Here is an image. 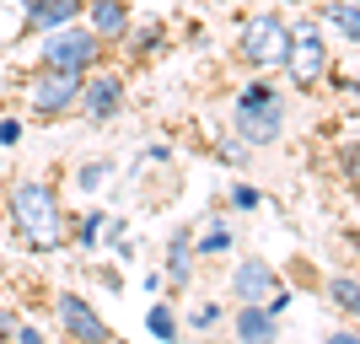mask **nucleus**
Here are the masks:
<instances>
[{
	"label": "nucleus",
	"mask_w": 360,
	"mask_h": 344,
	"mask_svg": "<svg viewBox=\"0 0 360 344\" xmlns=\"http://www.w3.org/2000/svg\"><path fill=\"white\" fill-rule=\"evenodd\" d=\"M6 215H11V226H16V237H22L27 253H60L70 242L65 205L44 178H16L11 194H6Z\"/></svg>",
	"instance_id": "f257e3e1"
},
{
	"label": "nucleus",
	"mask_w": 360,
	"mask_h": 344,
	"mask_svg": "<svg viewBox=\"0 0 360 344\" xmlns=\"http://www.w3.org/2000/svg\"><path fill=\"white\" fill-rule=\"evenodd\" d=\"M231 129H237L242 146H274L280 129H285V97L269 81H248L237 91V108H231Z\"/></svg>",
	"instance_id": "f03ea898"
},
{
	"label": "nucleus",
	"mask_w": 360,
	"mask_h": 344,
	"mask_svg": "<svg viewBox=\"0 0 360 344\" xmlns=\"http://www.w3.org/2000/svg\"><path fill=\"white\" fill-rule=\"evenodd\" d=\"M38 60H44V70H70V75H91L97 70V60H103V38L91 27H54L44 32V44H38Z\"/></svg>",
	"instance_id": "7ed1b4c3"
},
{
	"label": "nucleus",
	"mask_w": 360,
	"mask_h": 344,
	"mask_svg": "<svg viewBox=\"0 0 360 344\" xmlns=\"http://www.w3.org/2000/svg\"><path fill=\"white\" fill-rule=\"evenodd\" d=\"M285 49H290V22L280 11H258L242 22L237 32V54L253 70H274V65H285Z\"/></svg>",
	"instance_id": "20e7f679"
},
{
	"label": "nucleus",
	"mask_w": 360,
	"mask_h": 344,
	"mask_svg": "<svg viewBox=\"0 0 360 344\" xmlns=\"http://www.w3.org/2000/svg\"><path fill=\"white\" fill-rule=\"evenodd\" d=\"M285 75H290V87H307V91H312L317 81L328 75V44H323V27H317V22H301V27H290Z\"/></svg>",
	"instance_id": "39448f33"
},
{
	"label": "nucleus",
	"mask_w": 360,
	"mask_h": 344,
	"mask_svg": "<svg viewBox=\"0 0 360 344\" xmlns=\"http://www.w3.org/2000/svg\"><path fill=\"white\" fill-rule=\"evenodd\" d=\"M81 81L86 75H70V70H38L27 81V108L38 119H65L81 108Z\"/></svg>",
	"instance_id": "423d86ee"
},
{
	"label": "nucleus",
	"mask_w": 360,
	"mask_h": 344,
	"mask_svg": "<svg viewBox=\"0 0 360 344\" xmlns=\"http://www.w3.org/2000/svg\"><path fill=\"white\" fill-rule=\"evenodd\" d=\"M54 317H60V329L70 344H113V333H108V323L97 317V307H91L86 296H75V291H65L60 301H54Z\"/></svg>",
	"instance_id": "0eeeda50"
},
{
	"label": "nucleus",
	"mask_w": 360,
	"mask_h": 344,
	"mask_svg": "<svg viewBox=\"0 0 360 344\" xmlns=\"http://www.w3.org/2000/svg\"><path fill=\"white\" fill-rule=\"evenodd\" d=\"M274 291H280V274H274L269 258H237L231 264V296L242 307H264Z\"/></svg>",
	"instance_id": "6e6552de"
},
{
	"label": "nucleus",
	"mask_w": 360,
	"mask_h": 344,
	"mask_svg": "<svg viewBox=\"0 0 360 344\" xmlns=\"http://www.w3.org/2000/svg\"><path fill=\"white\" fill-rule=\"evenodd\" d=\"M124 108V75H86L81 81V113L91 124H108Z\"/></svg>",
	"instance_id": "1a4fd4ad"
},
{
	"label": "nucleus",
	"mask_w": 360,
	"mask_h": 344,
	"mask_svg": "<svg viewBox=\"0 0 360 344\" xmlns=\"http://www.w3.org/2000/svg\"><path fill=\"white\" fill-rule=\"evenodd\" d=\"M86 0H22V27L27 32H54V27H70L81 16Z\"/></svg>",
	"instance_id": "9d476101"
},
{
	"label": "nucleus",
	"mask_w": 360,
	"mask_h": 344,
	"mask_svg": "<svg viewBox=\"0 0 360 344\" xmlns=\"http://www.w3.org/2000/svg\"><path fill=\"white\" fill-rule=\"evenodd\" d=\"M81 11H86V27L97 32L103 44H119V38H129V6H124V0H86Z\"/></svg>",
	"instance_id": "9b49d317"
},
{
	"label": "nucleus",
	"mask_w": 360,
	"mask_h": 344,
	"mask_svg": "<svg viewBox=\"0 0 360 344\" xmlns=\"http://www.w3.org/2000/svg\"><path fill=\"white\" fill-rule=\"evenodd\" d=\"M237 344H280V317L269 307H237Z\"/></svg>",
	"instance_id": "f8f14e48"
},
{
	"label": "nucleus",
	"mask_w": 360,
	"mask_h": 344,
	"mask_svg": "<svg viewBox=\"0 0 360 344\" xmlns=\"http://www.w3.org/2000/svg\"><path fill=\"white\" fill-rule=\"evenodd\" d=\"M188 274H194V231H188V226H178V231H172V242H167V274L162 280L167 285H188Z\"/></svg>",
	"instance_id": "ddd939ff"
},
{
	"label": "nucleus",
	"mask_w": 360,
	"mask_h": 344,
	"mask_svg": "<svg viewBox=\"0 0 360 344\" xmlns=\"http://www.w3.org/2000/svg\"><path fill=\"white\" fill-rule=\"evenodd\" d=\"M323 22L345 32V44L360 49V0H328V6H323Z\"/></svg>",
	"instance_id": "4468645a"
},
{
	"label": "nucleus",
	"mask_w": 360,
	"mask_h": 344,
	"mask_svg": "<svg viewBox=\"0 0 360 344\" xmlns=\"http://www.w3.org/2000/svg\"><path fill=\"white\" fill-rule=\"evenodd\" d=\"M328 301H333L345 317H355V323H360V280H349V274H333V280H328Z\"/></svg>",
	"instance_id": "2eb2a0df"
},
{
	"label": "nucleus",
	"mask_w": 360,
	"mask_h": 344,
	"mask_svg": "<svg viewBox=\"0 0 360 344\" xmlns=\"http://www.w3.org/2000/svg\"><path fill=\"white\" fill-rule=\"evenodd\" d=\"M103 226H108V215H103V210H86V215H81V221L70 226V237L81 242L86 253H97V248H103Z\"/></svg>",
	"instance_id": "dca6fc26"
},
{
	"label": "nucleus",
	"mask_w": 360,
	"mask_h": 344,
	"mask_svg": "<svg viewBox=\"0 0 360 344\" xmlns=\"http://www.w3.org/2000/svg\"><path fill=\"white\" fill-rule=\"evenodd\" d=\"M146 329L156 333L162 344L178 339V317H172V307H162V301H150V312H146Z\"/></svg>",
	"instance_id": "f3484780"
},
{
	"label": "nucleus",
	"mask_w": 360,
	"mask_h": 344,
	"mask_svg": "<svg viewBox=\"0 0 360 344\" xmlns=\"http://www.w3.org/2000/svg\"><path fill=\"white\" fill-rule=\"evenodd\" d=\"M226 248H231V231H226V226H210V231L194 242V258H215V253H226Z\"/></svg>",
	"instance_id": "a211bd4d"
},
{
	"label": "nucleus",
	"mask_w": 360,
	"mask_h": 344,
	"mask_svg": "<svg viewBox=\"0 0 360 344\" xmlns=\"http://www.w3.org/2000/svg\"><path fill=\"white\" fill-rule=\"evenodd\" d=\"M108 172H113V167H108V162H86V167H81V172H75V189H86V194H97Z\"/></svg>",
	"instance_id": "6ab92c4d"
},
{
	"label": "nucleus",
	"mask_w": 360,
	"mask_h": 344,
	"mask_svg": "<svg viewBox=\"0 0 360 344\" xmlns=\"http://www.w3.org/2000/svg\"><path fill=\"white\" fill-rule=\"evenodd\" d=\"M215 323H221V301H205V307H194V312H188V329H215Z\"/></svg>",
	"instance_id": "aec40b11"
},
{
	"label": "nucleus",
	"mask_w": 360,
	"mask_h": 344,
	"mask_svg": "<svg viewBox=\"0 0 360 344\" xmlns=\"http://www.w3.org/2000/svg\"><path fill=\"white\" fill-rule=\"evenodd\" d=\"M231 205H237V210H258V189L237 183V189H231Z\"/></svg>",
	"instance_id": "412c9836"
},
{
	"label": "nucleus",
	"mask_w": 360,
	"mask_h": 344,
	"mask_svg": "<svg viewBox=\"0 0 360 344\" xmlns=\"http://www.w3.org/2000/svg\"><path fill=\"white\" fill-rule=\"evenodd\" d=\"M22 140V119H0V146H16Z\"/></svg>",
	"instance_id": "4be33fe9"
},
{
	"label": "nucleus",
	"mask_w": 360,
	"mask_h": 344,
	"mask_svg": "<svg viewBox=\"0 0 360 344\" xmlns=\"http://www.w3.org/2000/svg\"><path fill=\"white\" fill-rule=\"evenodd\" d=\"M345 172H349V178H360V146L345 151Z\"/></svg>",
	"instance_id": "5701e85b"
},
{
	"label": "nucleus",
	"mask_w": 360,
	"mask_h": 344,
	"mask_svg": "<svg viewBox=\"0 0 360 344\" xmlns=\"http://www.w3.org/2000/svg\"><path fill=\"white\" fill-rule=\"evenodd\" d=\"M323 344H360V333H349V329H339V333H328Z\"/></svg>",
	"instance_id": "b1692460"
},
{
	"label": "nucleus",
	"mask_w": 360,
	"mask_h": 344,
	"mask_svg": "<svg viewBox=\"0 0 360 344\" xmlns=\"http://www.w3.org/2000/svg\"><path fill=\"white\" fill-rule=\"evenodd\" d=\"M0 333H16V317L11 312H0Z\"/></svg>",
	"instance_id": "393cba45"
},
{
	"label": "nucleus",
	"mask_w": 360,
	"mask_h": 344,
	"mask_svg": "<svg viewBox=\"0 0 360 344\" xmlns=\"http://www.w3.org/2000/svg\"><path fill=\"white\" fill-rule=\"evenodd\" d=\"M113 344H124V339H113Z\"/></svg>",
	"instance_id": "a878e982"
}]
</instances>
